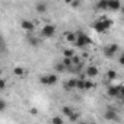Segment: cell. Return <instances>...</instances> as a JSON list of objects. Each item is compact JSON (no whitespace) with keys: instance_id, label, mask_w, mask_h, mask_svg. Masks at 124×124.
Returning a JSON list of instances; mask_svg holds the SVG:
<instances>
[{"instance_id":"obj_31","label":"cell","mask_w":124,"mask_h":124,"mask_svg":"<svg viewBox=\"0 0 124 124\" xmlns=\"http://www.w3.org/2000/svg\"><path fill=\"white\" fill-rule=\"evenodd\" d=\"M29 112H31V114H38V109H37V108H31Z\"/></svg>"},{"instance_id":"obj_4","label":"cell","mask_w":124,"mask_h":124,"mask_svg":"<svg viewBox=\"0 0 124 124\" xmlns=\"http://www.w3.org/2000/svg\"><path fill=\"white\" fill-rule=\"evenodd\" d=\"M41 35H42L44 38H53V37L55 35V26L51 25V23L44 25V28L41 29Z\"/></svg>"},{"instance_id":"obj_1","label":"cell","mask_w":124,"mask_h":124,"mask_svg":"<svg viewBox=\"0 0 124 124\" xmlns=\"http://www.w3.org/2000/svg\"><path fill=\"white\" fill-rule=\"evenodd\" d=\"M112 25H114L112 19H108V18L102 16L101 19H98V21H95V22L92 23V28H93V31H96L98 34H102V32H107Z\"/></svg>"},{"instance_id":"obj_5","label":"cell","mask_w":124,"mask_h":124,"mask_svg":"<svg viewBox=\"0 0 124 124\" xmlns=\"http://www.w3.org/2000/svg\"><path fill=\"white\" fill-rule=\"evenodd\" d=\"M21 28L23 31H26V32H32L34 28H35V23L32 21H29V19H23V21H21Z\"/></svg>"},{"instance_id":"obj_8","label":"cell","mask_w":124,"mask_h":124,"mask_svg":"<svg viewBox=\"0 0 124 124\" xmlns=\"http://www.w3.org/2000/svg\"><path fill=\"white\" fill-rule=\"evenodd\" d=\"M117 78H118L117 70H114V69L107 70V73H105V79H107V82H114V80H117Z\"/></svg>"},{"instance_id":"obj_22","label":"cell","mask_w":124,"mask_h":124,"mask_svg":"<svg viewBox=\"0 0 124 124\" xmlns=\"http://www.w3.org/2000/svg\"><path fill=\"white\" fill-rule=\"evenodd\" d=\"M93 86H95V82H92L91 79H88V80H85V91H89V89H93Z\"/></svg>"},{"instance_id":"obj_16","label":"cell","mask_w":124,"mask_h":124,"mask_svg":"<svg viewBox=\"0 0 124 124\" xmlns=\"http://www.w3.org/2000/svg\"><path fill=\"white\" fill-rule=\"evenodd\" d=\"M61 112H63V115H64V117H70L75 111L72 109V107H70V105H64L63 108H61Z\"/></svg>"},{"instance_id":"obj_29","label":"cell","mask_w":124,"mask_h":124,"mask_svg":"<svg viewBox=\"0 0 124 124\" xmlns=\"http://www.w3.org/2000/svg\"><path fill=\"white\" fill-rule=\"evenodd\" d=\"M5 108H6V101H5V99H2V101H0V109L5 111Z\"/></svg>"},{"instance_id":"obj_6","label":"cell","mask_w":124,"mask_h":124,"mask_svg":"<svg viewBox=\"0 0 124 124\" xmlns=\"http://www.w3.org/2000/svg\"><path fill=\"white\" fill-rule=\"evenodd\" d=\"M121 2L120 0H108V10H114V12H118L121 10Z\"/></svg>"},{"instance_id":"obj_7","label":"cell","mask_w":124,"mask_h":124,"mask_svg":"<svg viewBox=\"0 0 124 124\" xmlns=\"http://www.w3.org/2000/svg\"><path fill=\"white\" fill-rule=\"evenodd\" d=\"M104 117H105V120H108V121H117V118H118L117 111H115V109H111V108L104 112Z\"/></svg>"},{"instance_id":"obj_28","label":"cell","mask_w":124,"mask_h":124,"mask_svg":"<svg viewBox=\"0 0 124 124\" xmlns=\"http://www.w3.org/2000/svg\"><path fill=\"white\" fill-rule=\"evenodd\" d=\"M118 63H120L121 66H124V53L120 54V57H118Z\"/></svg>"},{"instance_id":"obj_12","label":"cell","mask_w":124,"mask_h":124,"mask_svg":"<svg viewBox=\"0 0 124 124\" xmlns=\"http://www.w3.org/2000/svg\"><path fill=\"white\" fill-rule=\"evenodd\" d=\"M57 82H58V76H57L55 73L47 75V85H48V86H54Z\"/></svg>"},{"instance_id":"obj_9","label":"cell","mask_w":124,"mask_h":124,"mask_svg":"<svg viewBox=\"0 0 124 124\" xmlns=\"http://www.w3.org/2000/svg\"><path fill=\"white\" fill-rule=\"evenodd\" d=\"M98 73H99V70L96 66H88L86 67V76L88 78H95V76H98Z\"/></svg>"},{"instance_id":"obj_19","label":"cell","mask_w":124,"mask_h":124,"mask_svg":"<svg viewBox=\"0 0 124 124\" xmlns=\"http://www.w3.org/2000/svg\"><path fill=\"white\" fill-rule=\"evenodd\" d=\"M76 54H75V51L72 50V48H66L64 51H63V58H73Z\"/></svg>"},{"instance_id":"obj_15","label":"cell","mask_w":124,"mask_h":124,"mask_svg":"<svg viewBox=\"0 0 124 124\" xmlns=\"http://www.w3.org/2000/svg\"><path fill=\"white\" fill-rule=\"evenodd\" d=\"M64 38H66V41H67V42H76L78 35H76V34H73V32H66V34H64Z\"/></svg>"},{"instance_id":"obj_34","label":"cell","mask_w":124,"mask_h":124,"mask_svg":"<svg viewBox=\"0 0 124 124\" xmlns=\"http://www.w3.org/2000/svg\"><path fill=\"white\" fill-rule=\"evenodd\" d=\"M123 85H124V83H123Z\"/></svg>"},{"instance_id":"obj_13","label":"cell","mask_w":124,"mask_h":124,"mask_svg":"<svg viewBox=\"0 0 124 124\" xmlns=\"http://www.w3.org/2000/svg\"><path fill=\"white\" fill-rule=\"evenodd\" d=\"M107 95L109 98H118V86H108Z\"/></svg>"},{"instance_id":"obj_14","label":"cell","mask_w":124,"mask_h":124,"mask_svg":"<svg viewBox=\"0 0 124 124\" xmlns=\"http://www.w3.org/2000/svg\"><path fill=\"white\" fill-rule=\"evenodd\" d=\"M13 75L18 76V78H23V76L26 75V70H25L23 67H21V66H16V67L13 69Z\"/></svg>"},{"instance_id":"obj_23","label":"cell","mask_w":124,"mask_h":124,"mask_svg":"<svg viewBox=\"0 0 124 124\" xmlns=\"http://www.w3.org/2000/svg\"><path fill=\"white\" fill-rule=\"evenodd\" d=\"M76 89L85 91V79H78V86H76Z\"/></svg>"},{"instance_id":"obj_18","label":"cell","mask_w":124,"mask_h":124,"mask_svg":"<svg viewBox=\"0 0 124 124\" xmlns=\"http://www.w3.org/2000/svg\"><path fill=\"white\" fill-rule=\"evenodd\" d=\"M26 39H28V42H29L32 47H38V45H39V39L35 38V37H32V35H28Z\"/></svg>"},{"instance_id":"obj_25","label":"cell","mask_w":124,"mask_h":124,"mask_svg":"<svg viewBox=\"0 0 124 124\" xmlns=\"http://www.w3.org/2000/svg\"><path fill=\"white\" fill-rule=\"evenodd\" d=\"M118 98H124V85H118Z\"/></svg>"},{"instance_id":"obj_17","label":"cell","mask_w":124,"mask_h":124,"mask_svg":"<svg viewBox=\"0 0 124 124\" xmlns=\"http://www.w3.org/2000/svg\"><path fill=\"white\" fill-rule=\"evenodd\" d=\"M78 86V79H69L66 82V89H76Z\"/></svg>"},{"instance_id":"obj_2","label":"cell","mask_w":124,"mask_h":124,"mask_svg":"<svg viewBox=\"0 0 124 124\" xmlns=\"http://www.w3.org/2000/svg\"><path fill=\"white\" fill-rule=\"evenodd\" d=\"M76 35H78V39H76L75 45H76L78 48H86L88 45L92 44V39H91V37H89L88 34H85V32H78Z\"/></svg>"},{"instance_id":"obj_24","label":"cell","mask_w":124,"mask_h":124,"mask_svg":"<svg viewBox=\"0 0 124 124\" xmlns=\"http://www.w3.org/2000/svg\"><path fill=\"white\" fill-rule=\"evenodd\" d=\"M79 117H80V115H79V112H73V114L69 117V120H70L72 123H75V121H78V120H79Z\"/></svg>"},{"instance_id":"obj_27","label":"cell","mask_w":124,"mask_h":124,"mask_svg":"<svg viewBox=\"0 0 124 124\" xmlns=\"http://www.w3.org/2000/svg\"><path fill=\"white\" fill-rule=\"evenodd\" d=\"M39 83H41V85H47V75L39 78Z\"/></svg>"},{"instance_id":"obj_33","label":"cell","mask_w":124,"mask_h":124,"mask_svg":"<svg viewBox=\"0 0 124 124\" xmlns=\"http://www.w3.org/2000/svg\"><path fill=\"white\" fill-rule=\"evenodd\" d=\"M121 13H123V15H124V6H123V8H121Z\"/></svg>"},{"instance_id":"obj_21","label":"cell","mask_w":124,"mask_h":124,"mask_svg":"<svg viewBox=\"0 0 124 124\" xmlns=\"http://www.w3.org/2000/svg\"><path fill=\"white\" fill-rule=\"evenodd\" d=\"M51 124H64V120H63V117L54 115V117L51 118Z\"/></svg>"},{"instance_id":"obj_32","label":"cell","mask_w":124,"mask_h":124,"mask_svg":"<svg viewBox=\"0 0 124 124\" xmlns=\"http://www.w3.org/2000/svg\"><path fill=\"white\" fill-rule=\"evenodd\" d=\"M120 99H121V104L124 105V98H120Z\"/></svg>"},{"instance_id":"obj_20","label":"cell","mask_w":124,"mask_h":124,"mask_svg":"<svg viewBox=\"0 0 124 124\" xmlns=\"http://www.w3.org/2000/svg\"><path fill=\"white\" fill-rule=\"evenodd\" d=\"M55 72H58V73H63V72H67V67L63 64V61H61V63H57L55 64Z\"/></svg>"},{"instance_id":"obj_26","label":"cell","mask_w":124,"mask_h":124,"mask_svg":"<svg viewBox=\"0 0 124 124\" xmlns=\"http://www.w3.org/2000/svg\"><path fill=\"white\" fill-rule=\"evenodd\" d=\"M5 88H6V79H2L0 80V89L5 91Z\"/></svg>"},{"instance_id":"obj_30","label":"cell","mask_w":124,"mask_h":124,"mask_svg":"<svg viewBox=\"0 0 124 124\" xmlns=\"http://www.w3.org/2000/svg\"><path fill=\"white\" fill-rule=\"evenodd\" d=\"M69 5H70V8H79L80 6V2H70Z\"/></svg>"},{"instance_id":"obj_10","label":"cell","mask_w":124,"mask_h":124,"mask_svg":"<svg viewBox=\"0 0 124 124\" xmlns=\"http://www.w3.org/2000/svg\"><path fill=\"white\" fill-rule=\"evenodd\" d=\"M95 8H96L98 10H101V12L108 10V0H99V2L95 3Z\"/></svg>"},{"instance_id":"obj_11","label":"cell","mask_w":124,"mask_h":124,"mask_svg":"<svg viewBox=\"0 0 124 124\" xmlns=\"http://www.w3.org/2000/svg\"><path fill=\"white\" fill-rule=\"evenodd\" d=\"M47 9H48V5H47L45 2H38V3H35V12L44 13V12H47Z\"/></svg>"},{"instance_id":"obj_3","label":"cell","mask_w":124,"mask_h":124,"mask_svg":"<svg viewBox=\"0 0 124 124\" xmlns=\"http://www.w3.org/2000/svg\"><path fill=\"white\" fill-rule=\"evenodd\" d=\"M118 48H120V47H118L117 44H108V45H105V47H104L102 53H104V55H105L107 58H112V57H115V54H117Z\"/></svg>"}]
</instances>
